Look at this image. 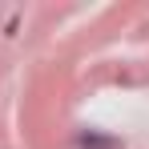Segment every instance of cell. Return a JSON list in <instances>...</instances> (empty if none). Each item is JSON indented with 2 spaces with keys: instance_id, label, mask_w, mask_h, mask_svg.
Wrapping results in <instances>:
<instances>
[{
  "instance_id": "1",
  "label": "cell",
  "mask_w": 149,
  "mask_h": 149,
  "mask_svg": "<svg viewBox=\"0 0 149 149\" xmlns=\"http://www.w3.org/2000/svg\"><path fill=\"white\" fill-rule=\"evenodd\" d=\"M77 145H81V149H121V141H113V137H97V133H81Z\"/></svg>"
}]
</instances>
